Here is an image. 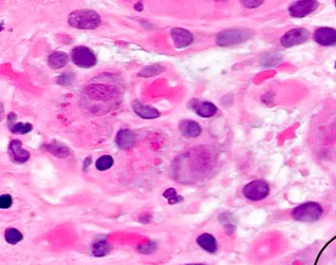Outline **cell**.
Masks as SVG:
<instances>
[{
    "label": "cell",
    "mask_w": 336,
    "mask_h": 265,
    "mask_svg": "<svg viewBox=\"0 0 336 265\" xmlns=\"http://www.w3.org/2000/svg\"><path fill=\"white\" fill-rule=\"evenodd\" d=\"M313 38L320 46L331 47L336 45V30L333 28H319L314 32Z\"/></svg>",
    "instance_id": "cell-8"
},
{
    "label": "cell",
    "mask_w": 336,
    "mask_h": 265,
    "mask_svg": "<svg viewBox=\"0 0 336 265\" xmlns=\"http://www.w3.org/2000/svg\"><path fill=\"white\" fill-rule=\"evenodd\" d=\"M115 141L118 147L123 149H129L136 143V135L129 129H122L117 132Z\"/></svg>",
    "instance_id": "cell-12"
},
{
    "label": "cell",
    "mask_w": 336,
    "mask_h": 265,
    "mask_svg": "<svg viewBox=\"0 0 336 265\" xmlns=\"http://www.w3.org/2000/svg\"><path fill=\"white\" fill-rule=\"evenodd\" d=\"M241 3L245 6H249V8H255V6L262 3V1H241Z\"/></svg>",
    "instance_id": "cell-25"
},
{
    "label": "cell",
    "mask_w": 336,
    "mask_h": 265,
    "mask_svg": "<svg viewBox=\"0 0 336 265\" xmlns=\"http://www.w3.org/2000/svg\"><path fill=\"white\" fill-rule=\"evenodd\" d=\"M309 32L303 28H295L292 30L288 31L285 35L282 36L280 39L281 46L285 48H291L295 47L298 45H301L309 39Z\"/></svg>",
    "instance_id": "cell-6"
},
{
    "label": "cell",
    "mask_w": 336,
    "mask_h": 265,
    "mask_svg": "<svg viewBox=\"0 0 336 265\" xmlns=\"http://www.w3.org/2000/svg\"><path fill=\"white\" fill-rule=\"evenodd\" d=\"M243 196L250 201L257 202L265 199L270 194V186L263 180L252 181L243 187Z\"/></svg>",
    "instance_id": "cell-3"
},
{
    "label": "cell",
    "mask_w": 336,
    "mask_h": 265,
    "mask_svg": "<svg viewBox=\"0 0 336 265\" xmlns=\"http://www.w3.org/2000/svg\"><path fill=\"white\" fill-rule=\"evenodd\" d=\"M323 213L324 209L322 205L316 202H307L296 206L292 211V217L299 222L312 223L322 218Z\"/></svg>",
    "instance_id": "cell-2"
},
{
    "label": "cell",
    "mask_w": 336,
    "mask_h": 265,
    "mask_svg": "<svg viewBox=\"0 0 336 265\" xmlns=\"http://www.w3.org/2000/svg\"><path fill=\"white\" fill-rule=\"evenodd\" d=\"M9 150L14 162L19 164H24L30 159V153L22 148V143L18 139H14L10 143Z\"/></svg>",
    "instance_id": "cell-11"
},
{
    "label": "cell",
    "mask_w": 336,
    "mask_h": 265,
    "mask_svg": "<svg viewBox=\"0 0 336 265\" xmlns=\"http://www.w3.org/2000/svg\"><path fill=\"white\" fill-rule=\"evenodd\" d=\"M165 70V68L163 67V66L160 65H154V66H150V67H146L145 69L142 70L139 73V76H143V77H149V76H153L159 74V73L163 72Z\"/></svg>",
    "instance_id": "cell-20"
},
{
    "label": "cell",
    "mask_w": 336,
    "mask_h": 265,
    "mask_svg": "<svg viewBox=\"0 0 336 265\" xmlns=\"http://www.w3.org/2000/svg\"><path fill=\"white\" fill-rule=\"evenodd\" d=\"M131 105H132L133 111L136 112L140 117H142V119L152 120V119H156V117L160 116L159 110H156L152 106L144 104V102L140 101L139 99H134Z\"/></svg>",
    "instance_id": "cell-10"
},
{
    "label": "cell",
    "mask_w": 336,
    "mask_h": 265,
    "mask_svg": "<svg viewBox=\"0 0 336 265\" xmlns=\"http://www.w3.org/2000/svg\"><path fill=\"white\" fill-rule=\"evenodd\" d=\"M113 165V159L110 156H103L101 157L98 161H96V169L100 171H105L107 169L111 168V166Z\"/></svg>",
    "instance_id": "cell-21"
},
{
    "label": "cell",
    "mask_w": 336,
    "mask_h": 265,
    "mask_svg": "<svg viewBox=\"0 0 336 265\" xmlns=\"http://www.w3.org/2000/svg\"><path fill=\"white\" fill-rule=\"evenodd\" d=\"M163 196H164V198L167 199L169 204H176V203H179V202L183 201V198L180 197V196H178L177 193H176V190L174 188L167 189L165 193L163 194Z\"/></svg>",
    "instance_id": "cell-23"
},
{
    "label": "cell",
    "mask_w": 336,
    "mask_h": 265,
    "mask_svg": "<svg viewBox=\"0 0 336 265\" xmlns=\"http://www.w3.org/2000/svg\"><path fill=\"white\" fill-rule=\"evenodd\" d=\"M110 246L105 240H99L93 243L92 254L95 257H103L109 253Z\"/></svg>",
    "instance_id": "cell-18"
},
{
    "label": "cell",
    "mask_w": 336,
    "mask_h": 265,
    "mask_svg": "<svg viewBox=\"0 0 336 265\" xmlns=\"http://www.w3.org/2000/svg\"><path fill=\"white\" fill-rule=\"evenodd\" d=\"M250 33L251 32L248 30H231L230 29V30L219 33L217 35V38H216V41L221 47L234 46L250 38Z\"/></svg>",
    "instance_id": "cell-4"
},
{
    "label": "cell",
    "mask_w": 336,
    "mask_h": 265,
    "mask_svg": "<svg viewBox=\"0 0 336 265\" xmlns=\"http://www.w3.org/2000/svg\"><path fill=\"white\" fill-rule=\"evenodd\" d=\"M187 265H205V264H187Z\"/></svg>",
    "instance_id": "cell-28"
},
{
    "label": "cell",
    "mask_w": 336,
    "mask_h": 265,
    "mask_svg": "<svg viewBox=\"0 0 336 265\" xmlns=\"http://www.w3.org/2000/svg\"><path fill=\"white\" fill-rule=\"evenodd\" d=\"M33 129V126L29 123H17L14 125V127L11 129L13 133L16 134H26Z\"/></svg>",
    "instance_id": "cell-22"
},
{
    "label": "cell",
    "mask_w": 336,
    "mask_h": 265,
    "mask_svg": "<svg viewBox=\"0 0 336 265\" xmlns=\"http://www.w3.org/2000/svg\"><path fill=\"white\" fill-rule=\"evenodd\" d=\"M198 245L205 252L214 254L217 252V241L211 233H202L197 238Z\"/></svg>",
    "instance_id": "cell-14"
},
{
    "label": "cell",
    "mask_w": 336,
    "mask_h": 265,
    "mask_svg": "<svg viewBox=\"0 0 336 265\" xmlns=\"http://www.w3.org/2000/svg\"><path fill=\"white\" fill-rule=\"evenodd\" d=\"M16 114H15V113H13V112H11L10 114H9V116H7V121H9V128L11 129L12 127H13V123H14V121L15 120H16Z\"/></svg>",
    "instance_id": "cell-26"
},
{
    "label": "cell",
    "mask_w": 336,
    "mask_h": 265,
    "mask_svg": "<svg viewBox=\"0 0 336 265\" xmlns=\"http://www.w3.org/2000/svg\"><path fill=\"white\" fill-rule=\"evenodd\" d=\"M68 23L79 30H94L101 25V17L92 10H76L69 15Z\"/></svg>",
    "instance_id": "cell-1"
},
{
    "label": "cell",
    "mask_w": 336,
    "mask_h": 265,
    "mask_svg": "<svg viewBox=\"0 0 336 265\" xmlns=\"http://www.w3.org/2000/svg\"><path fill=\"white\" fill-rule=\"evenodd\" d=\"M51 153H53L55 157H59V158H65L68 156L70 153V150L67 146L62 145L59 143L53 142L48 145V148H47Z\"/></svg>",
    "instance_id": "cell-17"
},
{
    "label": "cell",
    "mask_w": 336,
    "mask_h": 265,
    "mask_svg": "<svg viewBox=\"0 0 336 265\" xmlns=\"http://www.w3.org/2000/svg\"><path fill=\"white\" fill-rule=\"evenodd\" d=\"M73 63L79 68H91L96 64V57L90 49L84 46L74 48L71 52Z\"/></svg>",
    "instance_id": "cell-5"
},
{
    "label": "cell",
    "mask_w": 336,
    "mask_h": 265,
    "mask_svg": "<svg viewBox=\"0 0 336 265\" xmlns=\"http://www.w3.org/2000/svg\"><path fill=\"white\" fill-rule=\"evenodd\" d=\"M193 110L202 117H212L218 111L217 107L210 101H198L197 105L193 106Z\"/></svg>",
    "instance_id": "cell-16"
},
{
    "label": "cell",
    "mask_w": 336,
    "mask_h": 265,
    "mask_svg": "<svg viewBox=\"0 0 336 265\" xmlns=\"http://www.w3.org/2000/svg\"><path fill=\"white\" fill-rule=\"evenodd\" d=\"M180 130L182 134L186 137H197L202 132V128H201L200 125L190 120L182 121L180 124Z\"/></svg>",
    "instance_id": "cell-13"
},
{
    "label": "cell",
    "mask_w": 336,
    "mask_h": 265,
    "mask_svg": "<svg viewBox=\"0 0 336 265\" xmlns=\"http://www.w3.org/2000/svg\"><path fill=\"white\" fill-rule=\"evenodd\" d=\"M134 9H136L137 11H142L143 10V4H142V2H138L136 5H134Z\"/></svg>",
    "instance_id": "cell-27"
},
{
    "label": "cell",
    "mask_w": 336,
    "mask_h": 265,
    "mask_svg": "<svg viewBox=\"0 0 336 265\" xmlns=\"http://www.w3.org/2000/svg\"><path fill=\"white\" fill-rule=\"evenodd\" d=\"M335 5H336V1H335Z\"/></svg>",
    "instance_id": "cell-29"
},
{
    "label": "cell",
    "mask_w": 336,
    "mask_h": 265,
    "mask_svg": "<svg viewBox=\"0 0 336 265\" xmlns=\"http://www.w3.org/2000/svg\"><path fill=\"white\" fill-rule=\"evenodd\" d=\"M4 238L9 244L14 245L20 242L22 238H24V235H22V233L18 230H16V228H9V230H6L5 232Z\"/></svg>",
    "instance_id": "cell-19"
},
{
    "label": "cell",
    "mask_w": 336,
    "mask_h": 265,
    "mask_svg": "<svg viewBox=\"0 0 336 265\" xmlns=\"http://www.w3.org/2000/svg\"><path fill=\"white\" fill-rule=\"evenodd\" d=\"M13 203L12 197L10 195H2L0 197V207L2 209H6L11 207V205Z\"/></svg>",
    "instance_id": "cell-24"
},
{
    "label": "cell",
    "mask_w": 336,
    "mask_h": 265,
    "mask_svg": "<svg viewBox=\"0 0 336 265\" xmlns=\"http://www.w3.org/2000/svg\"><path fill=\"white\" fill-rule=\"evenodd\" d=\"M319 5L318 1L315 0H301V1H296L290 5L289 13L291 16L296 18H302L310 15L312 12H314Z\"/></svg>",
    "instance_id": "cell-7"
},
{
    "label": "cell",
    "mask_w": 336,
    "mask_h": 265,
    "mask_svg": "<svg viewBox=\"0 0 336 265\" xmlns=\"http://www.w3.org/2000/svg\"><path fill=\"white\" fill-rule=\"evenodd\" d=\"M335 67H336V64H335Z\"/></svg>",
    "instance_id": "cell-30"
},
{
    "label": "cell",
    "mask_w": 336,
    "mask_h": 265,
    "mask_svg": "<svg viewBox=\"0 0 336 265\" xmlns=\"http://www.w3.org/2000/svg\"><path fill=\"white\" fill-rule=\"evenodd\" d=\"M170 35L177 48L188 47L193 41V35L186 29L175 28L171 30Z\"/></svg>",
    "instance_id": "cell-9"
},
{
    "label": "cell",
    "mask_w": 336,
    "mask_h": 265,
    "mask_svg": "<svg viewBox=\"0 0 336 265\" xmlns=\"http://www.w3.org/2000/svg\"><path fill=\"white\" fill-rule=\"evenodd\" d=\"M69 57L65 52L62 51H56V52L52 53L48 58V65L51 69L58 70L68 64Z\"/></svg>",
    "instance_id": "cell-15"
}]
</instances>
